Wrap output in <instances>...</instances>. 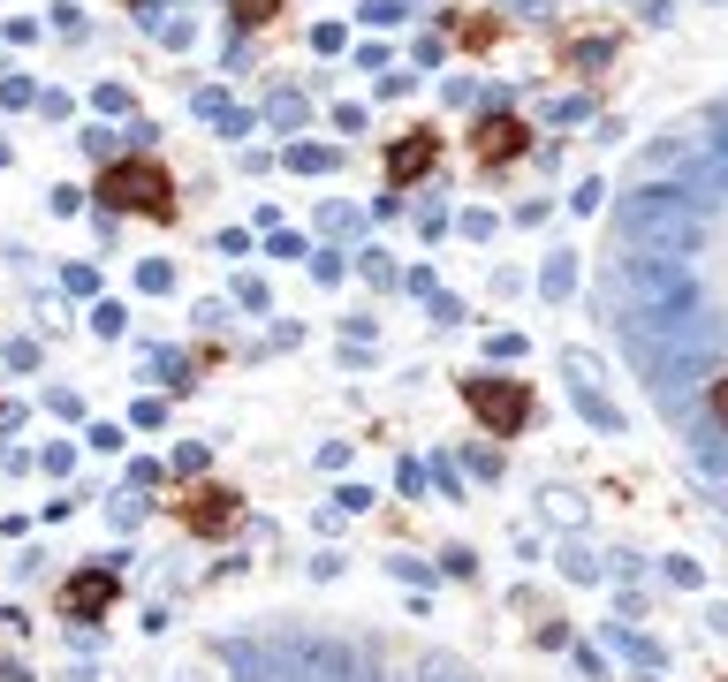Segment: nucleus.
Here are the masks:
<instances>
[{
  "label": "nucleus",
  "instance_id": "obj_3",
  "mask_svg": "<svg viewBox=\"0 0 728 682\" xmlns=\"http://www.w3.org/2000/svg\"><path fill=\"white\" fill-rule=\"evenodd\" d=\"M463 402H471L501 440H516V432L531 425V394H523L516 380H463Z\"/></svg>",
  "mask_w": 728,
  "mask_h": 682
},
{
  "label": "nucleus",
  "instance_id": "obj_5",
  "mask_svg": "<svg viewBox=\"0 0 728 682\" xmlns=\"http://www.w3.org/2000/svg\"><path fill=\"white\" fill-rule=\"evenodd\" d=\"M182 523H190V531H228V523H236V493H228V485H198V493H190V501H182Z\"/></svg>",
  "mask_w": 728,
  "mask_h": 682
},
{
  "label": "nucleus",
  "instance_id": "obj_12",
  "mask_svg": "<svg viewBox=\"0 0 728 682\" xmlns=\"http://www.w3.org/2000/svg\"><path fill=\"white\" fill-rule=\"evenodd\" d=\"M668 576H676V584H684V592H690V584H706V569H698V561H684V554L668 561Z\"/></svg>",
  "mask_w": 728,
  "mask_h": 682
},
{
  "label": "nucleus",
  "instance_id": "obj_14",
  "mask_svg": "<svg viewBox=\"0 0 728 682\" xmlns=\"http://www.w3.org/2000/svg\"><path fill=\"white\" fill-rule=\"evenodd\" d=\"M714 182H728V144H714Z\"/></svg>",
  "mask_w": 728,
  "mask_h": 682
},
{
  "label": "nucleus",
  "instance_id": "obj_9",
  "mask_svg": "<svg viewBox=\"0 0 728 682\" xmlns=\"http://www.w3.org/2000/svg\"><path fill=\"white\" fill-rule=\"evenodd\" d=\"M706 425L728 432V380H714V402H706Z\"/></svg>",
  "mask_w": 728,
  "mask_h": 682
},
{
  "label": "nucleus",
  "instance_id": "obj_11",
  "mask_svg": "<svg viewBox=\"0 0 728 682\" xmlns=\"http://www.w3.org/2000/svg\"><path fill=\"white\" fill-rule=\"evenodd\" d=\"M539 281H547V297H561V289H569V281H577V273H569V258H555V265H547V273H539Z\"/></svg>",
  "mask_w": 728,
  "mask_h": 682
},
{
  "label": "nucleus",
  "instance_id": "obj_6",
  "mask_svg": "<svg viewBox=\"0 0 728 682\" xmlns=\"http://www.w3.org/2000/svg\"><path fill=\"white\" fill-rule=\"evenodd\" d=\"M516 152H523V122H509V114L478 122V160H516Z\"/></svg>",
  "mask_w": 728,
  "mask_h": 682
},
{
  "label": "nucleus",
  "instance_id": "obj_13",
  "mask_svg": "<svg viewBox=\"0 0 728 682\" xmlns=\"http://www.w3.org/2000/svg\"><path fill=\"white\" fill-rule=\"evenodd\" d=\"M236 16H243V23H266V16H273V0H236Z\"/></svg>",
  "mask_w": 728,
  "mask_h": 682
},
{
  "label": "nucleus",
  "instance_id": "obj_2",
  "mask_svg": "<svg viewBox=\"0 0 728 682\" xmlns=\"http://www.w3.org/2000/svg\"><path fill=\"white\" fill-rule=\"evenodd\" d=\"M99 198L114 205V213H144V220H174V182L152 160H137V168H107L99 182Z\"/></svg>",
  "mask_w": 728,
  "mask_h": 682
},
{
  "label": "nucleus",
  "instance_id": "obj_4",
  "mask_svg": "<svg viewBox=\"0 0 728 682\" xmlns=\"http://www.w3.org/2000/svg\"><path fill=\"white\" fill-rule=\"evenodd\" d=\"M114 592H122V576H114V569H91L77 584H61V614H69V622H91V614L114 606Z\"/></svg>",
  "mask_w": 728,
  "mask_h": 682
},
{
  "label": "nucleus",
  "instance_id": "obj_1",
  "mask_svg": "<svg viewBox=\"0 0 728 682\" xmlns=\"http://www.w3.org/2000/svg\"><path fill=\"white\" fill-rule=\"evenodd\" d=\"M622 289H630V319H660V311H684L690 303V265L684 258H630L622 265Z\"/></svg>",
  "mask_w": 728,
  "mask_h": 682
},
{
  "label": "nucleus",
  "instance_id": "obj_8",
  "mask_svg": "<svg viewBox=\"0 0 728 682\" xmlns=\"http://www.w3.org/2000/svg\"><path fill=\"white\" fill-rule=\"evenodd\" d=\"M615 644H622L630 660H645V668H660V644H652V638H638V630H615Z\"/></svg>",
  "mask_w": 728,
  "mask_h": 682
},
{
  "label": "nucleus",
  "instance_id": "obj_7",
  "mask_svg": "<svg viewBox=\"0 0 728 682\" xmlns=\"http://www.w3.org/2000/svg\"><path fill=\"white\" fill-rule=\"evenodd\" d=\"M426 168H432V129L402 137V144L387 152V174H395V182H410V174H426Z\"/></svg>",
  "mask_w": 728,
  "mask_h": 682
},
{
  "label": "nucleus",
  "instance_id": "obj_15",
  "mask_svg": "<svg viewBox=\"0 0 728 682\" xmlns=\"http://www.w3.org/2000/svg\"><path fill=\"white\" fill-rule=\"evenodd\" d=\"M714 630H721V638H728V606H714Z\"/></svg>",
  "mask_w": 728,
  "mask_h": 682
},
{
  "label": "nucleus",
  "instance_id": "obj_10",
  "mask_svg": "<svg viewBox=\"0 0 728 682\" xmlns=\"http://www.w3.org/2000/svg\"><path fill=\"white\" fill-rule=\"evenodd\" d=\"M561 569H569L577 584H592V576H600V561H592V554H561Z\"/></svg>",
  "mask_w": 728,
  "mask_h": 682
}]
</instances>
